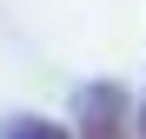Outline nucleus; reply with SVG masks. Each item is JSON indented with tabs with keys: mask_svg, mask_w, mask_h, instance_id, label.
Segmentation results:
<instances>
[{
	"mask_svg": "<svg viewBox=\"0 0 146 139\" xmlns=\"http://www.w3.org/2000/svg\"><path fill=\"white\" fill-rule=\"evenodd\" d=\"M7 139H66V132H60L53 119H13V126H7Z\"/></svg>",
	"mask_w": 146,
	"mask_h": 139,
	"instance_id": "nucleus-2",
	"label": "nucleus"
},
{
	"mask_svg": "<svg viewBox=\"0 0 146 139\" xmlns=\"http://www.w3.org/2000/svg\"><path fill=\"white\" fill-rule=\"evenodd\" d=\"M80 139H133V113L119 86H93L80 99Z\"/></svg>",
	"mask_w": 146,
	"mask_h": 139,
	"instance_id": "nucleus-1",
	"label": "nucleus"
},
{
	"mask_svg": "<svg viewBox=\"0 0 146 139\" xmlns=\"http://www.w3.org/2000/svg\"><path fill=\"white\" fill-rule=\"evenodd\" d=\"M139 132H146V106H139Z\"/></svg>",
	"mask_w": 146,
	"mask_h": 139,
	"instance_id": "nucleus-3",
	"label": "nucleus"
}]
</instances>
